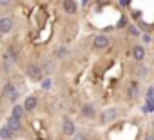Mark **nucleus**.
<instances>
[{
  "instance_id": "obj_1",
  "label": "nucleus",
  "mask_w": 154,
  "mask_h": 140,
  "mask_svg": "<svg viewBox=\"0 0 154 140\" xmlns=\"http://www.w3.org/2000/svg\"><path fill=\"white\" fill-rule=\"evenodd\" d=\"M26 73H27V78L33 80V82H42L44 80V69L40 64H29L27 69H26Z\"/></svg>"
},
{
  "instance_id": "obj_2",
  "label": "nucleus",
  "mask_w": 154,
  "mask_h": 140,
  "mask_svg": "<svg viewBox=\"0 0 154 140\" xmlns=\"http://www.w3.org/2000/svg\"><path fill=\"white\" fill-rule=\"evenodd\" d=\"M93 51H96V53H102V51H105L109 46H111V38L107 37V35H96L94 38H93Z\"/></svg>"
},
{
  "instance_id": "obj_3",
  "label": "nucleus",
  "mask_w": 154,
  "mask_h": 140,
  "mask_svg": "<svg viewBox=\"0 0 154 140\" xmlns=\"http://www.w3.org/2000/svg\"><path fill=\"white\" fill-rule=\"evenodd\" d=\"M18 89H17V86L13 84V82H6L4 84V88H2V97L6 98V100H11V102H17V98H18Z\"/></svg>"
},
{
  "instance_id": "obj_4",
  "label": "nucleus",
  "mask_w": 154,
  "mask_h": 140,
  "mask_svg": "<svg viewBox=\"0 0 154 140\" xmlns=\"http://www.w3.org/2000/svg\"><path fill=\"white\" fill-rule=\"evenodd\" d=\"M116 116H118V109H116V107H107V109H103V111L100 113V124H102V126H107V124L114 122Z\"/></svg>"
},
{
  "instance_id": "obj_5",
  "label": "nucleus",
  "mask_w": 154,
  "mask_h": 140,
  "mask_svg": "<svg viewBox=\"0 0 154 140\" xmlns=\"http://www.w3.org/2000/svg\"><path fill=\"white\" fill-rule=\"evenodd\" d=\"M15 27V18L9 15L0 17V35H9Z\"/></svg>"
},
{
  "instance_id": "obj_6",
  "label": "nucleus",
  "mask_w": 154,
  "mask_h": 140,
  "mask_svg": "<svg viewBox=\"0 0 154 140\" xmlns=\"http://www.w3.org/2000/svg\"><path fill=\"white\" fill-rule=\"evenodd\" d=\"M74 133H76L74 120L65 116V118H63V122H62V135H63V136H67V138H72V136H74Z\"/></svg>"
},
{
  "instance_id": "obj_7",
  "label": "nucleus",
  "mask_w": 154,
  "mask_h": 140,
  "mask_svg": "<svg viewBox=\"0 0 154 140\" xmlns=\"http://www.w3.org/2000/svg\"><path fill=\"white\" fill-rule=\"evenodd\" d=\"M145 55H147V51H145V46L143 44H134L132 46V58L136 62H143L145 60Z\"/></svg>"
},
{
  "instance_id": "obj_8",
  "label": "nucleus",
  "mask_w": 154,
  "mask_h": 140,
  "mask_svg": "<svg viewBox=\"0 0 154 140\" xmlns=\"http://www.w3.org/2000/svg\"><path fill=\"white\" fill-rule=\"evenodd\" d=\"M62 8H63V11L67 15H76V11H78V4H76V0H63Z\"/></svg>"
},
{
  "instance_id": "obj_9",
  "label": "nucleus",
  "mask_w": 154,
  "mask_h": 140,
  "mask_svg": "<svg viewBox=\"0 0 154 140\" xmlns=\"http://www.w3.org/2000/svg\"><path fill=\"white\" fill-rule=\"evenodd\" d=\"M36 106H38V98H36L35 95H29V97H26V98H24V107H26V111H27V113L35 111V109H36Z\"/></svg>"
},
{
  "instance_id": "obj_10",
  "label": "nucleus",
  "mask_w": 154,
  "mask_h": 140,
  "mask_svg": "<svg viewBox=\"0 0 154 140\" xmlns=\"http://www.w3.org/2000/svg\"><path fill=\"white\" fill-rule=\"evenodd\" d=\"M80 115L85 116V118H94V116H96V107H94L93 104H84V106L80 107Z\"/></svg>"
},
{
  "instance_id": "obj_11",
  "label": "nucleus",
  "mask_w": 154,
  "mask_h": 140,
  "mask_svg": "<svg viewBox=\"0 0 154 140\" xmlns=\"http://www.w3.org/2000/svg\"><path fill=\"white\" fill-rule=\"evenodd\" d=\"M27 111H26V107H24V104H18V102H15L13 104V107H11V116H17V118H24V115H26Z\"/></svg>"
},
{
  "instance_id": "obj_12",
  "label": "nucleus",
  "mask_w": 154,
  "mask_h": 140,
  "mask_svg": "<svg viewBox=\"0 0 154 140\" xmlns=\"http://www.w3.org/2000/svg\"><path fill=\"white\" fill-rule=\"evenodd\" d=\"M140 95V88H138V82H131L129 88H127V98L129 100H136Z\"/></svg>"
},
{
  "instance_id": "obj_13",
  "label": "nucleus",
  "mask_w": 154,
  "mask_h": 140,
  "mask_svg": "<svg viewBox=\"0 0 154 140\" xmlns=\"http://www.w3.org/2000/svg\"><path fill=\"white\" fill-rule=\"evenodd\" d=\"M15 135H17V133H15L8 124H4L2 127H0V138H2V140H11Z\"/></svg>"
},
{
  "instance_id": "obj_14",
  "label": "nucleus",
  "mask_w": 154,
  "mask_h": 140,
  "mask_svg": "<svg viewBox=\"0 0 154 140\" xmlns=\"http://www.w3.org/2000/svg\"><path fill=\"white\" fill-rule=\"evenodd\" d=\"M6 124H8L15 133H18V131L22 129V120H20V118H17V116H11V115H9V118H8V122H6Z\"/></svg>"
},
{
  "instance_id": "obj_15",
  "label": "nucleus",
  "mask_w": 154,
  "mask_h": 140,
  "mask_svg": "<svg viewBox=\"0 0 154 140\" xmlns=\"http://www.w3.org/2000/svg\"><path fill=\"white\" fill-rule=\"evenodd\" d=\"M149 73H150V69L140 62V65H138V69H136V77H138L140 80H145V78H149Z\"/></svg>"
},
{
  "instance_id": "obj_16",
  "label": "nucleus",
  "mask_w": 154,
  "mask_h": 140,
  "mask_svg": "<svg viewBox=\"0 0 154 140\" xmlns=\"http://www.w3.org/2000/svg\"><path fill=\"white\" fill-rule=\"evenodd\" d=\"M40 65H42V69H44V73H47V75L54 71V62H53L51 58H47V60H44V62H42Z\"/></svg>"
},
{
  "instance_id": "obj_17",
  "label": "nucleus",
  "mask_w": 154,
  "mask_h": 140,
  "mask_svg": "<svg viewBox=\"0 0 154 140\" xmlns=\"http://www.w3.org/2000/svg\"><path fill=\"white\" fill-rule=\"evenodd\" d=\"M127 31H129V35H131V37H141V31H140L136 26H129V27H127Z\"/></svg>"
},
{
  "instance_id": "obj_18",
  "label": "nucleus",
  "mask_w": 154,
  "mask_h": 140,
  "mask_svg": "<svg viewBox=\"0 0 154 140\" xmlns=\"http://www.w3.org/2000/svg\"><path fill=\"white\" fill-rule=\"evenodd\" d=\"M72 140H87V133L85 131H76L74 136H72Z\"/></svg>"
},
{
  "instance_id": "obj_19",
  "label": "nucleus",
  "mask_w": 154,
  "mask_h": 140,
  "mask_svg": "<svg viewBox=\"0 0 154 140\" xmlns=\"http://www.w3.org/2000/svg\"><path fill=\"white\" fill-rule=\"evenodd\" d=\"M51 84H53L51 77H47V78L44 77V80H42V88H44V89H49V88H51Z\"/></svg>"
},
{
  "instance_id": "obj_20",
  "label": "nucleus",
  "mask_w": 154,
  "mask_h": 140,
  "mask_svg": "<svg viewBox=\"0 0 154 140\" xmlns=\"http://www.w3.org/2000/svg\"><path fill=\"white\" fill-rule=\"evenodd\" d=\"M145 104H147V111H154V98H145Z\"/></svg>"
},
{
  "instance_id": "obj_21",
  "label": "nucleus",
  "mask_w": 154,
  "mask_h": 140,
  "mask_svg": "<svg viewBox=\"0 0 154 140\" xmlns=\"http://www.w3.org/2000/svg\"><path fill=\"white\" fill-rule=\"evenodd\" d=\"M145 98H154V86H149L145 91Z\"/></svg>"
},
{
  "instance_id": "obj_22",
  "label": "nucleus",
  "mask_w": 154,
  "mask_h": 140,
  "mask_svg": "<svg viewBox=\"0 0 154 140\" xmlns=\"http://www.w3.org/2000/svg\"><path fill=\"white\" fill-rule=\"evenodd\" d=\"M56 55H58V56H65V55H69V49H67V47H60V49L56 51Z\"/></svg>"
},
{
  "instance_id": "obj_23",
  "label": "nucleus",
  "mask_w": 154,
  "mask_h": 140,
  "mask_svg": "<svg viewBox=\"0 0 154 140\" xmlns=\"http://www.w3.org/2000/svg\"><path fill=\"white\" fill-rule=\"evenodd\" d=\"M13 4V0H0V8H8Z\"/></svg>"
},
{
  "instance_id": "obj_24",
  "label": "nucleus",
  "mask_w": 154,
  "mask_h": 140,
  "mask_svg": "<svg viewBox=\"0 0 154 140\" xmlns=\"http://www.w3.org/2000/svg\"><path fill=\"white\" fill-rule=\"evenodd\" d=\"M141 37H143V42H150V40H152L149 35H143V33H141Z\"/></svg>"
},
{
  "instance_id": "obj_25",
  "label": "nucleus",
  "mask_w": 154,
  "mask_h": 140,
  "mask_svg": "<svg viewBox=\"0 0 154 140\" xmlns=\"http://www.w3.org/2000/svg\"><path fill=\"white\" fill-rule=\"evenodd\" d=\"M143 140H154V135H145V138Z\"/></svg>"
},
{
  "instance_id": "obj_26",
  "label": "nucleus",
  "mask_w": 154,
  "mask_h": 140,
  "mask_svg": "<svg viewBox=\"0 0 154 140\" xmlns=\"http://www.w3.org/2000/svg\"><path fill=\"white\" fill-rule=\"evenodd\" d=\"M150 126H152V131H154V118H152V122H150Z\"/></svg>"
}]
</instances>
